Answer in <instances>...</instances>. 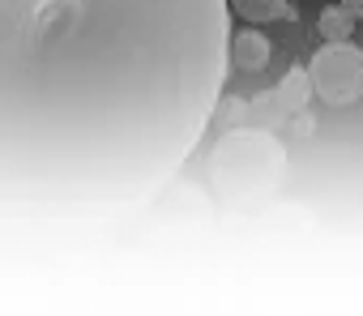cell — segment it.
<instances>
[{"instance_id":"cell-2","label":"cell","mask_w":363,"mask_h":316,"mask_svg":"<svg viewBox=\"0 0 363 316\" xmlns=\"http://www.w3.org/2000/svg\"><path fill=\"white\" fill-rule=\"evenodd\" d=\"M286 176V149L265 128H227L210 154V184L227 205L265 201Z\"/></svg>"},{"instance_id":"cell-3","label":"cell","mask_w":363,"mask_h":316,"mask_svg":"<svg viewBox=\"0 0 363 316\" xmlns=\"http://www.w3.org/2000/svg\"><path fill=\"white\" fill-rule=\"evenodd\" d=\"M308 77H312V94L325 107H333V111L354 107L363 98V52L354 47V39L325 43L308 60Z\"/></svg>"},{"instance_id":"cell-5","label":"cell","mask_w":363,"mask_h":316,"mask_svg":"<svg viewBox=\"0 0 363 316\" xmlns=\"http://www.w3.org/2000/svg\"><path fill=\"white\" fill-rule=\"evenodd\" d=\"M308 98H316V94H312V77H308V69H291V73L278 81V90H274V107H278L282 115L303 111Z\"/></svg>"},{"instance_id":"cell-6","label":"cell","mask_w":363,"mask_h":316,"mask_svg":"<svg viewBox=\"0 0 363 316\" xmlns=\"http://www.w3.org/2000/svg\"><path fill=\"white\" fill-rule=\"evenodd\" d=\"M231 13L244 18L248 26H265L291 18V0H231Z\"/></svg>"},{"instance_id":"cell-4","label":"cell","mask_w":363,"mask_h":316,"mask_svg":"<svg viewBox=\"0 0 363 316\" xmlns=\"http://www.w3.org/2000/svg\"><path fill=\"white\" fill-rule=\"evenodd\" d=\"M231 64L235 69H248V73H261L269 64V39L252 26H244L240 35H231Z\"/></svg>"},{"instance_id":"cell-8","label":"cell","mask_w":363,"mask_h":316,"mask_svg":"<svg viewBox=\"0 0 363 316\" xmlns=\"http://www.w3.org/2000/svg\"><path fill=\"white\" fill-rule=\"evenodd\" d=\"M337 5H342V9H346L354 22H363V0H337Z\"/></svg>"},{"instance_id":"cell-7","label":"cell","mask_w":363,"mask_h":316,"mask_svg":"<svg viewBox=\"0 0 363 316\" xmlns=\"http://www.w3.org/2000/svg\"><path fill=\"white\" fill-rule=\"evenodd\" d=\"M316 35H320V43H346V39H354V18L342 5H333L316 18Z\"/></svg>"},{"instance_id":"cell-1","label":"cell","mask_w":363,"mask_h":316,"mask_svg":"<svg viewBox=\"0 0 363 316\" xmlns=\"http://www.w3.org/2000/svg\"><path fill=\"white\" fill-rule=\"evenodd\" d=\"M231 0H0V235L145 210L206 141Z\"/></svg>"}]
</instances>
